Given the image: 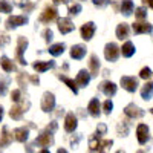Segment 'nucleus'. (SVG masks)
Here are the masks:
<instances>
[{
	"instance_id": "obj_1",
	"label": "nucleus",
	"mask_w": 153,
	"mask_h": 153,
	"mask_svg": "<svg viewBox=\"0 0 153 153\" xmlns=\"http://www.w3.org/2000/svg\"><path fill=\"white\" fill-rule=\"evenodd\" d=\"M28 45H29V42H28V38L25 37V35H20L19 38H17V51H16V58H17V61L20 63V65H23V66H26V60H25V52H26V49H28Z\"/></svg>"
},
{
	"instance_id": "obj_2",
	"label": "nucleus",
	"mask_w": 153,
	"mask_h": 153,
	"mask_svg": "<svg viewBox=\"0 0 153 153\" xmlns=\"http://www.w3.org/2000/svg\"><path fill=\"white\" fill-rule=\"evenodd\" d=\"M55 109V95L52 92H45L42 97V110L49 113Z\"/></svg>"
},
{
	"instance_id": "obj_3",
	"label": "nucleus",
	"mask_w": 153,
	"mask_h": 153,
	"mask_svg": "<svg viewBox=\"0 0 153 153\" xmlns=\"http://www.w3.org/2000/svg\"><path fill=\"white\" fill-rule=\"evenodd\" d=\"M26 23H28L26 16H9L5 22V26H6V29H16V28L23 26Z\"/></svg>"
},
{
	"instance_id": "obj_4",
	"label": "nucleus",
	"mask_w": 153,
	"mask_h": 153,
	"mask_svg": "<svg viewBox=\"0 0 153 153\" xmlns=\"http://www.w3.org/2000/svg\"><path fill=\"white\" fill-rule=\"evenodd\" d=\"M124 115L127 118H130V120H136V118H141L146 115V112L141 109V107H138L135 103H130V104H127L124 107Z\"/></svg>"
},
{
	"instance_id": "obj_5",
	"label": "nucleus",
	"mask_w": 153,
	"mask_h": 153,
	"mask_svg": "<svg viewBox=\"0 0 153 153\" xmlns=\"http://www.w3.org/2000/svg\"><path fill=\"white\" fill-rule=\"evenodd\" d=\"M35 146H40V147H49V146H52L54 144V133H51V132H48V130H43L40 135L37 136V139H35V143H34Z\"/></svg>"
},
{
	"instance_id": "obj_6",
	"label": "nucleus",
	"mask_w": 153,
	"mask_h": 153,
	"mask_svg": "<svg viewBox=\"0 0 153 153\" xmlns=\"http://www.w3.org/2000/svg\"><path fill=\"white\" fill-rule=\"evenodd\" d=\"M104 57L107 61H117L120 57V46L117 43H107L104 46Z\"/></svg>"
},
{
	"instance_id": "obj_7",
	"label": "nucleus",
	"mask_w": 153,
	"mask_h": 153,
	"mask_svg": "<svg viewBox=\"0 0 153 153\" xmlns=\"http://www.w3.org/2000/svg\"><path fill=\"white\" fill-rule=\"evenodd\" d=\"M120 83H121V86H123V89H126L127 92H130V94H133V92H136V89H138V78H135V76H121V80H120Z\"/></svg>"
},
{
	"instance_id": "obj_8",
	"label": "nucleus",
	"mask_w": 153,
	"mask_h": 153,
	"mask_svg": "<svg viewBox=\"0 0 153 153\" xmlns=\"http://www.w3.org/2000/svg\"><path fill=\"white\" fill-rule=\"evenodd\" d=\"M58 16V11L55 6H46L42 12V16H40V22L42 23H51V22H54Z\"/></svg>"
},
{
	"instance_id": "obj_9",
	"label": "nucleus",
	"mask_w": 153,
	"mask_h": 153,
	"mask_svg": "<svg viewBox=\"0 0 153 153\" xmlns=\"http://www.w3.org/2000/svg\"><path fill=\"white\" fill-rule=\"evenodd\" d=\"M136 138H138V143L141 146L147 144V141L150 139V129L146 124H139L136 127Z\"/></svg>"
},
{
	"instance_id": "obj_10",
	"label": "nucleus",
	"mask_w": 153,
	"mask_h": 153,
	"mask_svg": "<svg viewBox=\"0 0 153 153\" xmlns=\"http://www.w3.org/2000/svg\"><path fill=\"white\" fill-rule=\"evenodd\" d=\"M80 31H81V38L86 40V42H89V40H92V37H94V34L97 31V25L94 22H87V23H84L81 26Z\"/></svg>"
},
{
	"instance_id": "obj_11",
	"label": "nucleus",
	"mask_w": 153,
	"mask_h": 153,
	"mask_svg": "<svg viewBox=\"0 0 153 153\" xmlns=\"http://www.w3.org/2000/svg\"><path fill=\"white\" fill-rule=\"evenodd\" d=\"M58 31L61 32V34H71L74 29H75V25L72 23V20L69 19V17H61V19H58Z\"/></svg>"
},
{
	"instance_id": "obj_12",
	"label": "nucleus",
	"mask_w": 153,
	"mask_h": 153,
	"mask_svg": "<svg viewBox=\"0 0 153 153\" xmlns=\"http://www.w3.org/2000/svg\"><path fill=\"white\" fill-rule=\"evenodd\" d=\"M91 78H92V76H91V74H89V71L81 69L78 74H76V78L74 81H75L76 87H87L89 83H91Z\"/></svg>"
},
{
	"instance_id": "obj_13",
	"label": "nucleus",
	"mask_w": 153,
	"mask_h": 153,
	"mask_svg": "<svg viewBox=\"0 0 153 153\" xmlns=\"http://www.w3.org/2000/svg\"><path fill=\"white\" fill-rule=\"evenodd\" d=\"M98 89L101 92H103L106 97H113L115 94H117V91H118V87H117V84L115 83H112V81H109V80H104V81H101V84L98 86Z\"/></svg>"
},
{
	"instance_id": "obj_14",
	"label": "nucleus",
	"mask_w": 153,
	"mask_h": 153,
	"mask_svg": "<svg viewBox=\"0 0 153 153\" xmlns=\"http://www.w3.org/2000/svg\"><path fill=\"white\" fill-rule=\"evenodd\" d=\"M76 127H78V120L74 115V112H69L66 115V120H65V130L68 133H74L76 130Z\"/></svg>"
},
{
	"instance_id": "obj_15",
	"label": "nucleus",
	"mask_w": 153,
	"mask_h": 153,
	"mask_svg": "<svg viewBox=\"0 0 153 153\" xmlns=\"http://www.w3.org/2000/svg\"><path fill=\"white\" fill-rule=\"evenodd\" d=\"M29 109V104H26V106H23L22 103H19V104H16V106H12L11 107V110H9V117L12 118V120H22V117H23V113L26 112Z\"/></svg>"
},
{
	"instance_id": "obj_16",
	"label": "nucleus",
	"mask_w": 153,
	"mask_h": 153,
	"mask_svg": "<svg viewBox=\"0 0 153 153\" xmlns=\"http://www.w3.org/2000/svg\"><path fill=\"white\" fill-rule=\"evenodd\" d=\"M132 29L136 35L139 34H152V25L147 22H135L132 25Z\"/></svg>"
},
{
	"instance_id": "obj_17",
	"label": "nucleus",
	"mask_w": 153,
	"mask_h": 153,
	"mask_svg": "<svg viewBox=\"0 0 153 153\" xmlns=\"http://www.w3.org/2000/svg\"><path fill=\"white\" fill-rule=\"evenodd\" d=\"M12 136H14V139L17 143H26L29 138V129L28 127H17L12 132Z\"/></svg>"
},
{
	"instance_id": "obj_18",
	"label": "nucleus",
	"mask_w": 153,
	"mask_h": 153,
	"mask_svg": "<svg viewBox=\"0 0 153 153\" xmlns=\"http://www.w3.org/2000/svg\"><path fill=\"white\" fill-rule=\"evenodd\" d=\"M87 54V48L84 45H74L71 48V57L74 60H83Z\"/></svg>"
},
{
	"instance_id": "obj_19",
	"label": "nucleus",
	"mask_w": 153,
	"mask_h": 153,
	"mask_svg": "<svg viewBox=\"0 0 153 153\" xmlns=\"http://www.w3.org/2000/svg\"><path fill=\"white\" fill-rule=\"evenodd\" d=\"M34 71H37L38 74H43L49 69H54L55 68V61L54 60H49V61H35L32 65Z\"/></svg>"
},
{
	"instance_id": "obj_20",
	"label": "nucleus",
	"mask_w": 153,
	"mask_h": 153,
	"mask_svg": "<svg viewBox=\"0 0 153 153\" xmlns=\"http://www.w3.org/2000/svg\"><path fill=\"white\" fill-rule=\"evenodd\" d=\"M100 69H101V65H100V58L98 55H91V60H89V74L91 76H98L100 75Z\"/></svg>"
},
{
	"instance_id": "obj_21",
	"label": "nucleus",
	"mask_w": 153,
	"mask_h": 153,
	"mask_svg": "<svg viewBox=\"0 0 153 153\" xmlns=\"http://www.w3.org/2000/svg\"><path fill=\"white\" fill-rule=\"evenodd\" d=\"M87 110H89V113H91L94 118H98L100 117V115H101V104H100L98 98H92L91 101H89Z\"/></svg>"
},
{
	"instance_id": "obj_22",
	"label": "nucleus",
	"mask_w": 153,
	"mask_h": 153,
	"mask_svg": "<svg viewBox=\"0 0 153 153\" xmlns=\"http://www.w3.org/2000/svg\"><path fill=\"white\" fill-rule=\"evenodd\" d=\"M115 34H117V38H120V40H126V38H129V35H130V26L127 23H120L117 26Z\"/></svg>"
},
{
	"instance_id": "obj_23",
	"label": "nucleus",
	"mask_w": 153,
	"mask_h": 153,
	"mask_svg": "<svg viewBox=\"0 0 153 153\" xmlns=\"http://www.w3.org/2000/svg\"><path fill=\"white\" fill-rule=\"evenodd\" d=\"M135 45L132 43V42H129L127 40L121 48H120V54H123V57H126V58H130L133 54H135Z\"/></svg>"
},
{
	"instance_id": "obj_24",
	"label": "nucleus",
	"mask_w": 153,
	"mask_h": 153,
	"mask_svg": "<svg viewBox=\"0 0 153 153\" xmlns=\"http://www.w3.org/2000/svg\"><path fill=\"white\" fill-rule=\"evenodd\" d=\"M0 66H2V69L5 72H12V71H17L14 61H12L11 58H8L6 55H3L2 58H0Z\"/></svg>"
},
{
	"instance_id": "obj_25",
	"label": "nucleus",
	"mask_w": 153,
	"mask_h": 153,
	"mask_svg": "<svg viewBox=\"0 0 153 153\" xmlns=\"http://www.w3.org/2000/svg\"><path fill=\"white\" fill-rule=\"evenodd\" d=\"M65 49H66L65 43H55V45H51L48 51H49V54L52 57H60L63 52H65Z\"/></svg>"
},
{
	"instance_id": "obj_26",
	"label": "nucleus",
	"mask_w": 153,
	"mask_h": 153,
	"mask_svg": "<svg viewBox=\"0 0 153 153\" xmlns=\"http://www.w3.org/2000/svg\"><path fill=\"white\" fill-rule=\"evenodd\" d=\"M11 141H12V133H9V132H8V127H6V126H3L2 136H0V149L9 146V144H11Z\"/></svg>"
},
{
	"instance_id": "obj_27",
	"label": "nucleus",
	"mask_w": 153,
	"mask_h": 153,
	"mask_svg": "<svg viewBox=\"0 0 153 153\" xmlns=\"http://www.w3.org/2000/svg\"><path fill=\"white\" fill-rule=\"evenodd\" d=\"M133 9H135V5H133L132 0H123L121 2V12L126 17H129L133 12Z\"/></svg>"
},
{
	"instance_id": "obj_28",
	"label": "nucleus",
	"mask_w": 153,
	"mask_h": 153,
	"mask_svg": "<svg viewBox=\"0 0 153 153\" xmlns=\"http://www.w3.org/2000/svg\"><path fill=\"white\" fill-rule=\"evenodd\" d=\"M152 95H153V84L149 81V83H146V84L143 86V89H141V98L146 100V101H150V100H152Z\"/></svg>"
},
{
	"instance_id": "obj_29",
	"label": "nucleus",
	"mask_w": 153,
	"mask_h": 153,
	"mask_svg": "<svg viewBox=\"0 0 153 153\" xmlns=\"http://www.w3.org/2000/svg\"><path fill=\"white\" fill-rule=\"evenodd\" d=\"M58 80H61L63 83H65V84L71 89V91H72L75 95L78 94V87H76V84H75V81H74L72 78H69V76H66V75H61V74H60V75H58Z\"/></svg>"
},
{
	"instance_id": "obj_30",
	"label": "nucleus",
	"mask_w": 153,
	"mask_h": 153,
	"mask_svg": "<svg viewBox=\"0 0 153 153\" xmlns=\"http://www.w3.org/2000/svg\"><path fill=\"white\" fill-rule=\"evenodd\" d=\"M112 146H113V141H112V139H104V141L101 139L100 144H98V147H97V152H98V153H106Z\"/></svg>"
},
{
	"instance_id": "obj_31",
	"label": "nucleus",
	"mask_w": 153,
	"mask_h": 153,
	"mask_svg": "<svg viewBox=\"0 0 153 153\" xmlns=\"http://www.w3.org/2000/svg\"><path fill=\"white\" fill-rule=\"evenodd\" d=\"M117 130H118V135L120 136H127V133H129V123L127 121H121L117 127Z\"/></svg>"
},
{
	"instance_id": "obj_32",
	"label": "nucleus",
	"mask_w": 153,
	"mask_h": 153,
	"mask_svg": "<svg viewBox=\"0 0 153 153\" xmlns=\"http://www.w3.org/2000/svg\"><path fill=\"white\" fill-rule=\"evenodd\" d=\"M100 141H101V138L97 136L95 133H94L91 138H89V147H91V153H92V152H97V147H98Z\"/></svg>"
},
{
	"instance_id": "obj_33",
	"label": "nucleus",
	"mask_w": 153,
	"mask_h": 153,
	"mask_svg": "<svg viewBox=\"0 0 153 153\" xmlns=\"http://www.w3.org/2000/svg\"><path fill=\"white\" fill-rule=\"evenodd\" d=\"M135 17L138 19V22H143L147 19V9L146 8H135Z\"/></svg>"
},
{
	"instance_id": "obj_34",
	"label": "nucleus",
	"mask_w": 153,
	"mask_h": 153,
	"mask_svg": "<svg viewBox=\"0 0 153 153\" xmlns=\"http://www.w3.org/2000/svg\"><path fill=\"white\" fill-rule=\"evenodd\" d=\"M11 100L14 101L16 104L22 103V100H23V98H22V91H20V89H14V91L11 92Z\"/></svg>"
},
{
	"instance_id": "obj_35",
	"label": "nucleus",
	"mask_w": 153,
	"mask_h": 153,
	"mask_svg": "<svg viewBox=\"0 0 153 153\" xmlns=\"http://www.w3.org/2000/svg\"><path fill=\"white\" fill-rule=\"evenodd\" d=\"M12 11V5L6 0H0V12H5V14H9Z\"/></svg>"
},
{
	"instance_id": "obj_36",
	"label": "nucleus",
	"mask_w": 153,
	"mask_h": 153,
	"mask_svg": "<svg viewBox=\"0 0 153 153\" xmlns=\"http://www.w3.org/2000/svg\"><path fill=\"white\" fill-rule=\"evenodd\" d=\"M106 132H107V126L103 124V123H100V124L97 126V132H95V135L100 136V138H103V136L106 135Z\"/></svg>"
},
{
	"instance_id": "obj_37",
	"label": "nucleus",
	"mask_w": 153,
	"mask_h": 153,
	"mask_svg": "<svg viewBox=\"0 0 153 153\" xmlns=\"http://www.w3.org/2000/svg\"><path fill=\"white\" fill-rule=\"evenodd\" d=\"M81 5L80 3H74V5H71L69 6V14L71 16H78L80 14V12H81Z\"/></svg>"
},
{
	"instance_id": "obj_38",
	"label": "nucleus",
	"mask_w": 153,
	"mask_h": 153,
	"mask_svg": "<svg viewBox=\"0 0 153 153\" xmlns=\"http://www.w3.org/2000/svg\"><path fill=\"white\" fill-rule=\"evenodd\" d=\"M43 38H45V42H46V43H51V42H52V38H54V32H52V29H51V28H46V29L43 31Z\"/></svg>"
},
{
	"instance_id": "obj_39",
	"label": "nucleus",
	"mask_w": 153,
	"mask_h": 153,
	"mask_svg": "<svg viewBox=\"0 0 153 153\" xmlns=\"http://www.w3.org/2000/svg\"><path fill=\"white\" fill-rule=\"evenodd\" d=\"M139 76H141L143 80H150L152 78V69L150 68H143L141 72H139Z\"/></svg>"
},
{
	"instance_id": "obj_40",
	"label": "nucleus",
	"mask_w": 153,
	"mask_h": 153,
	"mask_svg": "<svg viewBox=\"0 0 153 153\" xmlns=\"http://www.w3.org/2000/svg\"><path fill=\"white\" fill-rule=\"evenodd\" d=\"M112 110H113V103H112L110 100H106L104 104H103V112H104L106 115H110Z\"/></svg>"
},
{
	"instance_id": "obj_41",
	"label": "nucleus",
	"mask_w": 153,
	"mask_h": 153,
	"mask_svg": "<svg viewBox=\"0 0 153 153\" xmlns=\"http://www.w3.org/2000/svg\"><path fill=\"white\" fill-rule=\"evenodd\" d=\"M17 6L22 8V9H25V11H32L35 5L34 3H28V2H25V3L23 2H17Z\"/></svg>"
},
{
	"instance_id": "obj_42",
	"label": "nucleus",
	"mask_w": 153,
	"mask_h": 153,
	"mask_svg": "<svg viewBox=\"0 0 153 153\" xmlns=\"http://www.w3.org/2000/svg\"><path fill=\"white\" fill-rule=\"evenodd\" d=\"M92 3L98 8H106L110 3V0H92Z\"/></svg>"
},
{
	"instance_id": "obj_43",
	"label": "nucleus",
	"mask_w": 153,
	"mask_h": 153,
	"mask_svg": "<svg viewBox=\"0 0 153 153\" xmlns=\"http://www.w3.org/2000/svg\"><path fill=\"white\" fill-rule=\"evenodd\" d=\"M8 91V81L6 80H0V97H3Z\"/></svg>"
},
{
	"instance_id": "obj_44",
	"label": "nucleus",
	"mask_w": 153,
	"mask_h": 153,
	"mask_svg": "<svg viewBox=\"0 0 153 153\" xmlns=\"http://www.w3.org/2000/svg\"><path fill=\"white\" fill-rule=\"evenodd\" d=\"M57 129H58V126H57V123H55V121H51V123H49V126L46 127V130H48V132H51V133H54Z\"/></svg>"
},
{
	"instance_id": "obj_45",
	"label": "nucleus",
	"mask_w": 153,
	"mask_h": 153,
	"mask_svg": "<svg viewBox=\"0 0 153 153\" xmlns=\"http://www.w3.org/2000/svg\"><path fill=\"white\" fill-rule=\"evenodd\" d=\"M80 139H81V135H75V139H74V138L71 139L72 149H76V146H78V143H80Z\"/></svg>"
},
{
	"instance_id": "obj_46",
	"label": "nucleus",
	"mask_w": 153,
	"mask_h": 153,
	"mask_svg": "<svg viewBox=\"0 0 153 153\" xmlns=\"http://www.w3.org/2000/svg\"><path fill=\"white\" fill-rule=\"evenodd\" d=\"M9 42V38H8V35L6 34H0V46H3V45H6Z\"/></svg>"
},
{
	"instance_id": "obj_47",
	"label": "nucleus",
	"mask_w": 153,
	"mask_h": 153,
	"mask_svg": "<svg viewBox=\"0 0 153 153\" xmlns=\"http://www.w3.org/2000/svg\"><path fill=\"white\" fill-rule=\"evenodd\" d=\"M52 2H54L55 5H60V3H63V5H66V3H68V0H52Z\"/></svg>"
},
{
	"instance_id": "obj_48",
	"label": "nucleus",
	"mask_w": 153,
	"mask_h": 153,
	"mask_svg": "<svg viewBox=\"0 0 153 153\" xmlns=\"http://www.w3.org/2000/svg\"><path fill=\"white\" fill-rule=\"evenodd\" d=\"M29 80H31L34 84H38V81H40V80H38V76H29Z\"/></svg>"
},
{
	"instance_id": "obj_49",
	"label": "nucleus",
	"mask_w": 153,
	"mask_h": 153,
	"mask_svg": "<svg viewBox=\"0 0 153 153\" xmlns=\"http://www.w3.org/2000/svg\"><path fill=\"white\" fill-rule=\"evenodd\" d=\"M143 3H144L147 8H152V0H143Z\"/></svg>"
},
{
	"instance_id": "obj_50",
	"label": "nucleus",
	"mask_w": 153,
	"mask_h": 153,
	"mask_svg": "<svg viewBox=\"0 0 153 153\" xmlns=\"http://www.w3.org/2000/svg\"><path fill=\"white\" fill-rule=\"evenodd\" d=\"M57 153H68V150H66V149H58Z\"/></svg>"
},
{
	"instance_id": "obj_51",
	"label": "nucleus",
	"mask_w": 153,
	"mask_h": 153,
	"mask_svg": "<svg viewBox=\"0 0 153 153\" xmlns=\"http://www.w3.org/2000/svg\"><path fill=\"white\" fill-rule=\"evenodd\" d=\"M2 118H3V107L0 106V121H2Z\"/></svg>"
},
{
	"instance_id": "obj_52",
	"label": "nucleus",
	"mask_w": 153,
	"mask_h": 153,
	"mask_svg": "<svg viewBox=\"0 0 153 153\" xmlns=\"http://www.w3.org/2000/svg\"><path fill=\"white\" fill-rule=\"evenodd\" d=\"M38 153H51V152H49L48 149H42V150H40V152H38Z\"/></svg>"
},
{
	"instance_id": "obj_53",
	"label": "nucleus",
	"mask_w": 153,
	"mask_h": 153,
	"mask_svg": "<svg viewBox=\"0 0 153 153\" xmlns=\"http://www.w3.org/2000/svg\"><path fill=\"white\" fill-rule=\"evenodd\" d=\"M136 153H147V152H146V150H143V149H139V150H138Z\"/></svg>"
},
{
	"instance_id": "obj_54",
	"label": "nucleus",
	"mask_w": 153,
	"mask_h": 153,
	"mask_svg": "<svg viewBox=\"0 0 153 153\" xmlns=\"http://www.w3.org/2000/svg\"><path fill=\"white\" fill-rule=\"evenodd\" d=\"M117 153H126V152H124V150H118Z\"/></svg>"
},
{
	"instance_id": "obj_55",
	"label": "nucleus",
	"mask_w": 153,
	"mask_h": 153,
	"mask_svg": "<svg viewBox=\"0 0 153 153\" xmlns=\"http://www.w3.org/2000/svg\"><path fill=\"white\" fill-rule=\"evenodd\" d=\"M80 2H83V0H80Z\"/></svg>"
}]
</instances>
